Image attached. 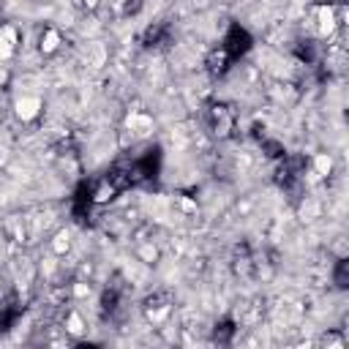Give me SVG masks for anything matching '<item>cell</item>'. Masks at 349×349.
I'll return each mask as SVG.
<instances>
[{
  "instance_id": "cell-1",
  "label": "cell",
  "mask_w": 349,
  "mask_h": 349,
  "mask_svg": "<svg viewBox=\"0 0 349 349\" xmlns=\"http://www.w3.org/2000/svg\"><path fill=\"white\" fill-rule=\"evenodd\" d=\"M38 109H41V101L36 96H25L17 101V118H22V120H33L38 115Z\"/></svg>"
},
{
  "instance_id": "cell-2",
  "label": "cell",
  "mask_w": 349,
  "mask_h": 349,
  "mask_svg": "<svg viewBox=\"0 0 349 349\" xmlns=\"http://www.w3.org/2000/svg\"><path fill=\"white\" fill-rule=\"evenodd\" d=\"M335 25H338V19H335V11L330 6H322L319 9V33L322 36H330L335 30Z\"/></svg>"
},
{
  "instance_id": "cell-3",
  "label": "cell",
  "mask_w": 349,
  "mask_h": 349,
  "mask_svg": "<svg viewBox=\"0 0 349 349\" xmlns=\"http://www.w3.org/2000/svg\"><path fill=\"white\" fill-rule=\"evenodd\" d=\"M330 169H333V158L327 156V153H319V156L314 158V172H317L319 178H327Z\"/></svg>"
},
{
  "instance_id": "cell-4",
  "label": "cell",
  "mask_w": 349,
  "mask_h": 349,
  "mask_svg": "<svg viewBox=\"0 0 349 349\" xmlns=\"http://www.w3.org/2000/svg\"><path fill=\"white\" fill-rule=\"evenodd\" d=\"M57 44H60L57 30H49V33H46V36L41 38V49H44V52H55V49H57Z\"/></svg>"
},
{
  "instance_id": "cell-5",
  "label": "cell",
  "mask_w": 349,
  "mask_h": 349,
  "mask_svg": "<svg viewBox=\"0 0 349 349\" xmlns=\"http://www.w3.org/2000/svg\"><path fill=\"white\" fill-rule=\"evenodd\" d=\"M82 330H85V325H82V317H79V314H71V317H69V333L79 335Z\"/></svg>"
},
{
  "instance_id": "cell-6",
  "label": "cell",
  "mask_w": 349,
  "mask_h": 349,
  "mask_svg": "<svg viewBox=\"0 0 349 349\" xmlns=\"http://www.w3.org/2000/svg\"><path fill=\"white\" fill-rule=\"evenodd\" d=\"M11 55H14V44L6 41V38H0V60H9Z\"/></svg>"
},
{
  "instance_id": "cell-7",
  "label": "cell",
  "mask_w": 349,
  "mask_h": 349,
  "mask_svg": "<svg viewBox=\"0 0 349 349\" xmlns=\"http://www.w3.org/2000/svg\"><path fill=\"white\" fill-rule=\"evenodd\" d=\"M112 194H115L112 186H101V189L96 191V202H106V199H112Z\"/></svg>"
},
{
  "instance_id": "cell-8",
  "label": "cell",
  "mask_w": 349,
  "mask_h": 349,
  "mask_svg": "<svg viewBox=\"0 0 349 349\" xmlns=\"http://www.w3.org/2000/svg\"><path fill=\"white\" fill-rule=\"evenodd\" d=\"M55 248H57V251H63V248H69V235H66V232H60V235H57V240H55Z\"/></svg>"
},
{
  "instance_id": "cell-9",
  "label": "cell",
  "mask_w": 349,
  "mask_h": 349,
  "mask_svg": "<svg viewBox=\"0 0 349 349\" xmlns=\"http://www.w3.org/2000/svg\"><path fill=\"white\" fill-rule=\"evenodd\" d=\"M74 295H77V298H85V295H90V286H87V284H77V286H74Z\"/></svg>"
},
{
  "instance_id": "cell-10",
  "label": "cell",
  "mask_w": 349,
  "mask_h": 349,
  "mask_svg": "<svg viewBox=\"0 0 349 349\" xmlns=\"http://www.w3.org/2000/svg\"><path fill=\"white\" fill-rule=\"evenodd\" d=\"M85 3H87V6H96V3H98V0H85Z\"/></svg>"
}]
</instances>
